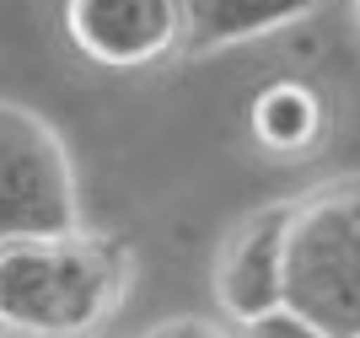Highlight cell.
<instances>
[{
  "mask_svg": "<svg viewBox=\"0 0 360 338\" xmlns=\"http://www.w3.org/2000/svg\"><path fill=\"white\" fill-rule=\"evenodd\" d=\"M81 226L75 167L38 113L0 103V247L60 242Z\"/></svg>",
  "mask_w": 360,
  "mask_h": 338,
  "instance_id": "3957f363",
  "label": "cell"
},
{
  "mask_svg": "<svg viewBox=\"0 0 360 338\" xmlns=\"http://www.w3.org/2000/svg\"><path fill=\"white\" fill-rule=\"evenodd\" d=\"M323 134V97L301 81H274L253 97V140L274 156H301Z\"/></svg>",
  "mask_w": 360,
  "mask_h": 338,
  "instance_id": "52a82bcc",
  "label": "cell"
},
{
  "mask_svg": "<svg viewBox=\"0 0 360 338\" xmlns=\"http://www.w3.org/2000/svg\"><path fill=\"white\" fill-rule=\"evenodd\" d=\"M285 311L328 338H360V183H328L290 204Z\"/></svg>",
  "mask_w": 360,
  "mask_h": 338,
  "instance_id": "7a4b0ae2",
  "label": "cell"
},
{
  "mask_svg": "<svg viewBox=\"0 0 360 338\" xmlns=\"http://www.w3.org/2000/svg\"><path fill=\"white\" fill-rule=\"evenodd\" d=\"M70 44L103 70H150L183 44L178 0H65Z\"/></svg>",
  "mask_w": 360,
  "mask_h": 338,
  "instance_id": "277c9868",
  "label": "cell"
},
{
  "mask_svg": "<svg viewBox=\"0 0 360 338\" xmlns=\"http://www.w3.org/2000/svg\"><path fill=\"white\" fill-rule=\"evenodd\" d=\"M178 6L188 48H231L264 32L296 27L317 11V0H178Z\"/></svg>",
  "mask_w": 360,
  "mask_h": 338,
  "instance_id": "8992f818",
  "label": "cell"
},
{
  "mask_svg": "<svg viewBox=\"0 0 360 338\" xmlns=\"http://www.w3.org/2000/svg\"><path fill=\"white\" fill-rule=\"evenodd\" d=\"M242 338H328L323 327H312L307 317H296V311H269V317H258V323L242 327Z\"/></svg>",
  "mask_w": 360,
  "mask_h": 338,
  "instance_id": "ba28073f",
  "label": "cell"
},
{
  "mask_svg": "<svg viewBox=\"0 0 360 338\" xmlns=\"http://www.w3.org/2000/svg\"><path fill=\"white\" fill-rule=\"evenodd\" d=\"M285 226H290V204H274L258 209L226 242L221 268H215V301L237 327L285 306Z\"/></svg>",
  "mask_w": 360,
  "mask_h": 338,
  "instance_id": "5b68a950",
  "label": "cell"
},
{
  "mask_svg": "<svg viewBox=\"0 0 360 338\" xmlns=\"http://www.w3.org/2000/svg\"><path fill=\"white\" fill-rule=\"evenodd\" d=\"M355 22H360V0H355Z\"/></svg>",
  "mask_w": 360,
  "mask_h": 338,
  "instance_id": "30bf717a",
  "label": "cell"
},
{
  "mask_svg": "<svg viewBox=\"0 0 360 338\" xmlns=\"http://www.w3.org/2000/svg\"><path fill=\"white\" fill-rule=\"evenodd\" d=\"M146 338H231V333H226V327H215V323H205V317H172V323L150 327Z\"/></svg>",
  "mask_w": 360,
  "mask_h": 338,
  "instance_id": "9c48e42d",
  "label": "cell"
},
{
  "mask_svg": "<svg viewBox=\"0 0 360 338\" xmlns=\"http://www.w3.org/2000/svg\"><path fill=\"white\" fill-rule=\"evenodd\" d=\"M124 252L108 236H60L0 247V323L27 338H81L124 295Z\"/></svg>",
  "mask_w": 360,
  "mask_h": 338,
  "instance_id": "6da1fadb",
  "label": "cell"
}]
</instances>
